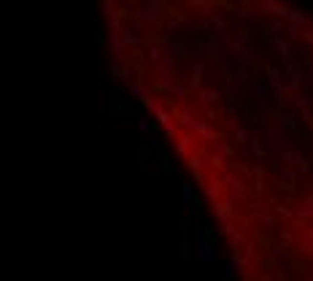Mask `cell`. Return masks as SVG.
I'll return each instance as SVG.
<instances>
[{"label":"cell","instance_id":"cell-43","mask_svg":"<svg viewBox=\"0 0 313 281\" xmlns=\"http://www.w3.org/2000/svg\"><path fill=\"white\" fill-rule=\"evenodd\" d=\"M232 140H235V143H246V140H249V130L246 127L235 130V133H232Z\"/></svg>","mask_w":313,"mask_h":281},{"label":"cell","instance_id":"cell-37","mask_svg":"<svg viewBox=\"0 0 313 281\" xmlns=\"http://www.w3.org/2000/svg\"><path fill=\"white\" fill-rule=\"evenodd\" d=\"M275 154L281 157V162H284V165H292V162H294V152H292L289 146H284L281 152H275Z\"/></svg>","mask_w":313,"mask_h":281},{"label":"cell","instance_id":"cell-27","mask_svg":"<svg viewBox=\"0 0 313 281\" xmlns=\"http://www.w3.org/2000/svg\"><path fill=\"white\" fill-rule=\"evenodd\" d=\"M256 219H259V224L265 230H275V227H278V219L273 217V214H265V211H262V214H256Z\"/></svg>","mask_w":313,"mask_h":281},{"label":"cell","instance_id":"cell-14","mask_svg":"<svg viewBox=\"0 0 313 281\" xmlns=\"http://www.w3.org/2000/svg\"><path fill=\"white\" fill-rule=\"evenodd\" d=\"M100 6H103V17L108 22H122V17H124L122 6H116L114 0H100Z\"/></svg>","mask_w":313,"mask_h":281},{"label":"cell","instance_id":"cell-29","mask_svg":"<svg viewBox=\"0 0 313 281\" xmlns=\"http://www.w3.org/2000/svg\"><path fill=\"white\" fill-rule=\"evenodd\" d=\"M254 122L262 124V127H270V122H273V108H262V111H256Z\"/></svg>","mask_w":313,"mask_h":281},{"label":"cell","instance_id":"cell-46","mask_svg":"<svg viewBox=\"0 0 313 281\" xmlns=\"http://www.w3.org/2000/svg\"><path fill=\"white\" fill-rule=\"evenodd\" d=\"M302 38H305V46H311L313 49V19H311V24L305 27V33H302Z\"/></svg>","mask_w":313,"mask_h":281},{"label":"cell","instance_id":"cell-51","mask_svg":"<svg viewBox=\"0 0 313 281\" xmlns=\"http://www.w3.org/2000/svg\"><path fill=\"white\" fill-rule=\"evenodd\" d=\"M251 211H254V214H262V211H265V203H262V200H251Z\"/></svg>","mask_w":313,"mask_h":281},{"label":"cell","instance_id":"cell-25","mask_svg":"<svg viewBox=\"0 0 313 281\" xmlns=\"http://www.w3.org/2000/svg\"><path fill=\"white\" fill-rule=\"evenodd\" d=\"M149 60H151V62H162V60H165V49L162 46H159V41H154V43H149Z\"/></svg>","mask_w":313,"mask_h":281},{"label":"cell","instance_id":"cell-15","mask_svg":"<svg viewBox=\"0 0 313 281\" xmlns=\"http://www.w3.org/2000/svg\"><path fill=\"white\" fill-rule=\"evenodd\" d=\"M284 65H286V73H289V89H300L302 81H305V79H302L300 65H294L292 60H289V62H284Z\"/></svg>","mask_w":313,"mask_h":281},{"label":"cell","instance_id":"cell-36","mask_svg":"<svg viewBox=\"0 0 313 281\" xmlns=\"http://www.w3.org/2000/svg\"><path fill=\"white\" fill-rule=\"evenodd\" d=\"M224 130H227L230 135L235 133V130H240V119H238V117H227V119H224Z\"/></svg>","mask_w":313,"mask_h":281},{"label":"cell","instance_id":"cell-16","mask_svg":"<svg viewBox=\"0 0 313 281\" xmlns=\"http://www.w3.org/2000/svg\"><path fill=\"white\" fill-rule=\"evenodd\" d=\"M214 217H216V222H232L235 219V211H232V205L230 203H214Z\"/></svg>","mask_w":313,"mask_h":281},{"label":"cell","instance_id":"cell-34","mask_svg":"<svg viewBox=\"0 0 313 281\" xmlns=\"http://www.w3.org/2000/svg\"><path fill=\"white\" fill-rule=\"evenodd\" d=\"M235 79H238V81H251V68H249V65H238Z\"/></svg>","mask_w":313,"mask_h":281},{"label":"cell","instance_id":"cell-8","mask_svg":"<svg viewBox=\"0 0 313 281\" xmlns=\"http://www.w3.org/2000/svg\"><path fill=\"white\" fill-rule=\"evenodd\" d=\"M189 130H192L195 135H197L200 140H208V143L219 140V130H216L211 122H205V119H195V124H192Z\"/></svg>","mask_w":313,"mask_h":281},{"label":"cell","instance_id":"cell-42","mask_svg":"<svg viewBox=\"0 0 313 281\" xmlns=\"http://www.w3.org/2000/svg\"><path fill=\"white\" fill-rule=\"evenodd\" d=\"M149 146L154 149V152H159V149H162V135L156 133V130H154V133L149 135Z\"/></svg>","mask_w":313,"mask_h":281},{"label":"cell","instance_id":"cell-53","mask_svg":"<svg viewBox=\"0 0 313 281\" xmlns=\"http://www.w3.org/2000/svg\"><path fill=\"white\" fill-rule=\"evenodd\" d=\"M281 238H284V243H294V233H292V230H284Z\"/></svg>","mask_w":313,"mask_h":281},{"label":"cell","instance_id":"cell-4","mask_svg":"<svg viewBox=\"0 0 313 281\" xmlns=\"http://www.w3.org/2000/svg\"><path fill=\"white\" fill-rule=\"evenodd\" d=\"M249 98L254 100V108L262 111V108H270V89L265 84H256V81H249Z\"/></svg>","mask_w":313,"mask_h":281},{"label":"cell","instance_id":"cell-23","mask_svg":"<svg viewBox=\"0 0 313 281\" xmlns=\"http://www.w3.org/2000/svg\"><path fill=\"white\" fill-rule=\"evenodd\" d=\"M181 200H184V205H197V195H195L192 184H181Z\"/></svg>","mask_w":313,"mask_h":281},{"label":"cell","instance_id":"cell-33","mask_svg":"<svg viewBox=\"0 0 313 281\" xmlns=\"http://www.w3.org/2000/svg\"><path fill=\"white\" fill-rule=\"evenodd\" d=\"M203 114H205V122H219V108H216V105H205L203 108Z\"/></svg>","mask_w":313,"mask_h":281},{"label":"cell","instance_id":"cell-39","mask_svg":"<svg viewBox=\"0 0 313 281\" xmlns=\"http://www.w3.org/2000/svg\"><path fill=\"white\" fill-rule=\"evenodd\" d=\"M235 70H238V60H235V57L224 60V73H227V76L235 79Z\"/></svg>","mask_w":313,"mask_h":281},{"label":"cell","instance_id":"cell-55","mask_svg":"<svg viewBox=\"0 0 313 281\" xmlns=\"http://www.w3.org/2000/svg\"><path fill=\"white\" fill-rule=\"evenodd\" d=\"M251 140H254V152H256V154L265 152V149H262V143H259V138H251Z\"/></svg>","mask_w":313,"mask_h":281},{"label":"cell","instance_id":"cell-61","mask_svg":"<svg viewBox=\"0 0 313 281\" xmlns=\"http://www.w3.org/2000/svg\"><path fill=\"white\" fill-rule=\"evenodd\" d=\"M275 3H284V0H275Z\"/></svg>","mask_w":313,"mask_h":281},{"label":"cell","instance_id":"cell-47","mask_svg":"<svg viewBox=\"0 0 313 281\" xmlns=\"http://www.w3.org/2000/svg\"><path fill=\"white\" fill-rule=\"evenodd\" d=\"M135 124H138V130H140V133H149V130H151L149 117H138V122H135Z\"/></svg>","mask_w":313,"mask_h":281},{"label":"cell","instance_id":"cell-13","mask_svg":"<svg viewBox=\"0 0 313 281\" xmlns=\"http://www.w3.org/2000/svg\"><path fill=\"white\" fill-rule=\"evenodd\" d=\"M294 105H297V111H300V119H305V122H313V108H311V95L302 92L294 98Z\"/></svg>","mask_w":313,"mask_h":281},{"label":"cell","instance_id":"cell-9","mask_svg":"<svg viewBox=\"0 0 313 281\" xmlns=\"http://www.w3.org/2000/svg\"><path fill=\"white\" fill-rule=\"evenodd\" d=\"M203 187H205V198H208L211 203H219V200H221V189H224V184H221L219 176H208Z\"/></svg>","mask_w":313,"mask_h":281},{"label":"cell","instance_id":"cell-6","mask_svg":"<svg viewBox=\"0 0 313 281\" xmlns=\"http://www.w3.org/2000/svg\"><path fill=\"white\" fill-rule=\"evenodd\" d=\"M224 184H227V189H230V200H243L246 198V192H249V184L246 181H240L238 176L235 173H230V170H227L224 173Z\"/></svg>","mask_w":313,"mask_h":281},{"label":"cell","instance_id":"cell-19","mask_svg":"<svg viewBox=\"0 0 313 281\" xmlns=\"http://www.w3.org/2000/svg\"><path fill=\"white\" fill-rule=\"evenodd\" d=\"M173 140H176V154H178V160L186 157V154L192 152V138H189V135H176Z\"/></svg>","mask_w":313,"mask_h":281},{"label":"cell","instance_id":"cell-40","mask_svg":"<svg viewBox=\"0 0 313 281\" xmlns=\"http://www.w3.org/2000/svg\"><path fill=\"white\" fill-rule=\"evenodd\" d=\"M275 214H278L281 219H294V211H292L289 205H281V203H275Z\"/></svg>","mask_w":313,"mask_h":281},{"label":"cell","instance_id":"cell-31","mask_svg":"<svg viewBox=\"0 0 313 281\" xmlns=\"http://www.w3.org/2000/svg\"><path fill=\"white\" fill-rule=\"evenodd\" d=\"M284 27H286V19H275V22L267 27V35H270V38H275V35H281V30H284Z\"/></svg>","mask_w":313,"mask_h":281},{"label":"cell","instance_id":"cell-20","mask_svg":"<svg viewBox=\"0 0 313 281\" xmlns=\"http://www.w3.org/2000/svg\"><path fill=\"white\" fill-rule=\"evenodd\" d=\"M211 146H214L216 154H221V157H227V160L235 157V146H232V143H227V140H214Z\"/></svg>","mask_w":313,"mask_h":281},{"label":"cell","instance_id":"cell-41","mask_svg":"<svg viewBox=\"0 0 313 281\" xmlns=\"http://www.w3.org/2000/svg\"><path fill=\"white\" fill-rule=\"evenodd\" d=\"M246 41H249V30H238L232 35V46H243Z\"/></svg>","mask_w":313,"mask_h":281},{"label":"cell","instance_id":"cell-10","mask_svg":"<svg viewBox=\"0 0 313 281\" xmlns=\"http://www.w3.org/2000/svg\"><path fill=\"white\" fill-rule=\"evenodd\" d=\"M286 22H289L292 30H297V33H305V27L311 24V17H308L305 11H300V8H292L289 17H286Z\"/></svg>","mask_w":313,"mask_h":281},{"label":"cell","instance_id":"cell-58","mask_svg":"<svg viewBox=\"0 0 313 281\" xmlns=\"http://www.w3.org/2000/svg\"><path fill=\"white\" fill-rule=\"evenodd\" d=\"M308 84H311V92H313V68H311V73H308Z\"/></svg>","mask_w":313,"mask_h":281},{"label":"cell","instance_id":"cell-52","mask_svg":"<svg viewBox=\"0 0 313 281\" xmlns=\"http://www.w3.org/2000/svg\"><path fill=\"white\" fill-rule=\"evenodd\" d=\"M232 168L238 170V173H243V176H251V168H249V165H238V162H232Z\"/></svg>","mask_w":313,"mask_h":281},{"label":"cell","instance_id":"cell-49","mask_svg":"<svg viewBox=\"0 0 313 281\" xmlns=\"http://www.w3.org/2000/svg\"><path fill=\"white\" fill-rule=\"evenodd\" d=\"M286 181H292V184L297 181V170H294V165H286Z\"/></svg>","mask_w":313,"mask_h":281},{"label":"cell","instance_id":"cell-5","mask_svg":"<svg viewBox=\"0 0 313 281\" xmlns=\"http://www.w3.org/2000/svg\"><path fill=\"white\" fill-rule=\"evenodd\" d=\"M297 119H300V117H297L294 111H289V108H284V111L278 114V124H281V130H286L292 140L300 138V122H297Z\"/></svg>","mask_w":313,"mask_h":281},{"label":"cell","instance_id":"cell-28","mask_svg":"<svg viewBox=\"0 0 313 281\" xmlns=\"http://www.w3.org/2000/svg\"><path fill=\"white\" fill-rule=\"evenodd\" d=\"M227 243H230L232 252H240V249H243V233H240V230H235L232 235H227Z\"/></svg>","mask_w":313,"mask_h":281},{"label":"cell","instance_id":"cell-7","mask_svg":"<svg viewBox=\"0 0 313 281\" xmlns=\"http://www.w3.org/2000/svg\"><path fill=\"white\" fill-rule=\"evenodd\" d=\"M195 257H197L200 262H216L221 254H219V249H216L214 241L205 238V241H200V243H195Z\"/></svg>","mask_w":313,"mask_h":281},{"label":"cell","instance_id":"cell-38","mask_svg":"<svg viewBox=\"0 0 313 281\" xmlns=\"http://www.w3.org/2000/svg\"><path fill=\"white\" fill-rule=\"evenodd\" d=\"M208 162H211V168H214V170H221V168H224V157H221V154H216V152L208 154Z\"/></svg>","mask_w":313,"mask_h":281},{"label":"cell","instance_id":"cell-60","mask_svg":"<svg viewBox=\"0 0 313 281\" xmlns=\"http://www.w3.org/2000/svg\"><path fill=\"white\" fill-rule=\"evenodd\" d=\"M311 165H313V154H311Z\"/></svg>","mask_w":313,"mask_h":281},{"label":"cell","instance_id":"cell-17","mask_svg":"<svg viewBox=\"0 0 313 281\" xmlns=\"http://www.w3.org/2000/svg\"><path fill=\"white\" fill-rule=\"evenodd\" d=\"M203 70H205V65H203V62H197L195 68H192L189 84H186V87H189V92H197V89L203 87Z\"/></svg>","mask_w":313,"mask_h":281},{"label":"cell","instance_id":"cell-32","mask_svg":"<svg viewBox=\"0 0 313 281\" xmlns=\"http://www.w3.org/2000/svg\"><path fill=\"white\" fill-rule=\"evenodd\" d=\"M122 38H124V46H138V43H140V35L133 33V30H124Z\"/></svg>","mask_w":313,"mask_h":281},{"label":"cell","instance_id":"cell-24","mask_svg":"<svg viewBox=\"0 0 313 281\" xmlns=\"http://www.w3.org/2000/svg\"><path fill=\"white\" fill-rule=\"evenodd\" d=\"M176 122H178V127L189 130L192 124H195V114H192V108H181V111H178V119H176Z\"/></svg>","mask_w":313,"mask_h":281},{"label":"cell","instance_id":"cell-21","mask_svg":"<svg viewBox=\"0 0 313 281\" xmlns=\"http://www.w3.org/2000/svg\"><path fill=\"white\" fill-rule=\"evenodd\" d=\"M122 92L127 95V98H133V100H140V98H143V92H146V84L143 81H133V84H127Z\"/></svg>","mask_w":313,"mask_h":281},{"label":"cell","instance_id":"cell-50","mask_svg":"<svg viewBox=\"0 0 313 281\" xmlns=\"http://www.w3.org/2000/svg\"><path fill=\"white\" fill-rule=\"evenodd\" d=\"M265 184H267L265 179H262V176H256V181H254V192H259V195H262V192H265Z\"/></svg>","mask_w":313,"mask_h":281},{"label":"cell","instance_id":"cell-35","mask_svg":"<svg viewBox=\"0 0 313 281\" xmlns=\"http://www.w3.org/2000/svg\"><path fill=\"white\" fill-rule=\"evenodd\" d=\"M270 184H273V187H278V189H284V192H292V189H294V184H292V181L275 179V176H270Z\"/></svg>","mask_w":313,"mask_h":281},{"label":"cell","instance_id":"cell-56","mask_svg":"<svg viewBox=\"0 0 313 281\" xmlns=\"http://www.w3.org/2000/svg\"><path fill=\"white\" fill-rule=\"evenodd\" d=\"M170 170H173L176 176H181V173H184V165H181V162H176V165H173V168H170Z\"/></svg>","mask_w":313,"mask_h":281},{"label":"cell","instance_id":"cell-45","mask_svg":"<svg viewBox=\"0 0 313 281\" xmlns=\"http://www.w3.org/2000/svg\"><path fill=\"white\" fill-rule=\"evenodd\" d=\"M219 230H221V235H224V238H227V235H232V233H235V230H238V227H235V224H232V222H219Z\"/></svg>","mask_w":313,"mask_h":281},{"label":"cell","instance_id":"cell-48","mask_svg":"<svg viewBox=\"0 0 313 281\" xmlns=\"http://www.w3.org/2000/svg\"><path fill=\"white\" fill-rule=\"evenodd\" d=\"M216 38H219L221 46H232V35L227 33V30H224V33H216Z\"/></svg>","mask_w":313,"mask_h":281},{"label":"cell","instance_id":"cell-22","mask_svg":"<svg viewBox=\"0 0 313 281\" xmlns=\"http://www.w3.org/2000/svg\"><path fill=\"white\" fill-rule=\"evenodd\" d=\"M108 73H111L114 79H122V81H124V79H130V65L111 62V65H108Z\"/></svg>","mask_w":313,"mask_h":281},{"label":"cell","instance_id":"cell-12","mask_svg":"<svg viewBox=\"0 0 313 281\" xmlns=\"http://www.w3.org/2000/svg\"><path fill=\"white\" fill-rule=\"evenodd\" d=\"M195 98H197L200 108H205V105H216V103H219L221 92H219V89H203V87H200L197 92H195Z\"/></svg>","mask_w":313,"mask_h":281},{"label":"cell","instance_id":"cell-18","mask_svg":"<svg viewBox=\"0 0 313 281\" xmlns=\"http://www.w3.org/2000/svg\"><path fill=\"white\" fill-rule=\"evenodd\" d=\"M203 49H205V54H211V57H216V54L221 52V43H219L214 30H208V38H203Z\"/></svg>","mask_w":313,"mask_h":281},{"label":"cell","instance_id":"cell-2","mask_svg":"<svg viewBox=\"0 0 313 281\" xmlns=\"http://www.w3.org/2000/svg\"><path fill=\"white\" fill-rule=\"evenodd\" d=\"M289 133L281 127H265V143L270 152H281L284 146H289Z\"/></svg>","mask_w":313,"mask_h":281},{"label":"cell","instance_id":"cell-1","mask_svg":"<svg viewBox=\"0 0 313 281\" xmlns=\"http://www.w3.org/2000/svg\"><path fill=\"white\" fill-rule=\"evenodd\" d=\"M173 62H176L173 57H165L162 62L154 65V84L159 92H168L173 84H178V79H176V73H173Z\"/></svg>","mask_w":313,"mask_h":281},{"label":"cell","instance_id":"cell-57","mask_svg":"<svg viewBox=\"0 0 313 281\" xmlns=\"http://www.w3.org/2000/svg\"><path fill=\"white\" fill-rule=\"evenodd\" d=\"M305 140H308V143H313V127H311V130H308V133H305Z\"/></svg>","mask_w":313,"mask_h":281},{"label":"cell","instance_id":"cell-44","mask_svg":"<svg viewBox=\"0 0 313 281\" xmlns=\"http://www.w3.org/2000/svg\"><path fill=\"white\" fill-rule=\"evenodd\" d=\"M224 95H227V98H230V100H240V89L235 87V84H227Z\"/></svg>","mask_w":313,"mask_h":281},{"label":"cell","instance_id":"cell-26","mask_svg":"<svg viewBox=\"0 0 313 281\" xmlns=\"http://www.w3.org/2000/svg\"><path fill=\"white\" fill-rule=\"evenodd\" d=\"M192 238H195V243H200V241L208 238V235H205V224L200 222V219H195V222H192Z\"/></svg>","mask_w":313,"mask_h":281},{"label":"cell","instance_id":"cell-54","mask_svg":"<svg viewBox=\"0 0 313 281\" xmlns=\"http://www.w3.org/2000/svg\"><path fill=\"white\" fill-rule=\"evenodd\" d=\"M251 176H265V168H262V165H254V168H251Z\"/></svg>","mask_w":313,"mask_h":281},{"label":"cell","instance_id":"cell-30","mask_svg":"<svg viewBox=\"0 0 313 281\" xmlns=\"http://www.w3.org/2000/svg\"><path fill=\"white\" fill-rule=\"evenodd\" d=\"M168 95H173V100H184V98H189V87H184V84H173V87L168 89Z\"/></svg>","mask_w":313,"mask_h":281},{"label":"cell","instance_id":"cell-11","mask_svg":"<svg viewBox=\"0 0 313 281\" xmlns=\"http://www.w3.org/2000/svg\"><path fill=\"white\" fill-rule=\"evenodd\" d=\"M256 49H246V46H232V57L238 60V65H254L256 62Z\"/></svg>","mask_w":313,"mask_h":281},{"label":"cell","instance_id":"cell-3","mask_svg":"<svg viewBox=\"0 0 313 281\" xmlns=\"http://www.w3.org/2000/svg\"><path fill=\"white\" fill-rule=\"evenodd\" d=\"M151 114L156 117V124H159V127L165 130V135H168V138H176V135H178V122L173 119V114H170L168 108L156 105V108H154Z\"/></svg>","mask_w":313,"mask_h":281},{"label":"cell","instance_id":"cell-59","mask_svg":"<svg viewBox=\"0 0 313 281\" xmlns=\"http://www.w3.org/2000/svg\"><path fill=\"white\" fill-rule=\"evenodd\" d=\"M262 281H275V279H273L270 273H265V276H262Z\"/></svg>","mask_w":313,"mask_h":281}]
</instances>
